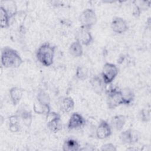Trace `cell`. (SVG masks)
<instances>
[{"instance_id": "1", "label": "cell", "mask_w": 151, "mask_h": 151, "mask_svg": "<svg viewBox=\"0 0 151 151\" xmlns=\"http://www.w3.org/2000/svg\"><path fill=\"white\" fill-rule=\"evenodd\" d=\"M22 60L18 52L9 47H5L1 50V64L5 68H18L22 64Z\"/></svg>"}, {"instance_id": "2", "label": "cell", "mask_w": 151, "mask_h": 151, "mask_svg": "<svg viewBox=\"0 0 151 151\" xmlns=\"http://www.w3.org/2000/svg\"><path fill=\"white\" fill-rule=\"evenodd\" d=\"M55 47L48 43L41 45L38 49L36 54L38 60L46 67L50 66L53 63L55 53Z\"/></svg>"}, {"instance_id": "3", "label": "cell", "mask_w": 151, "mask_h": 151, "mask_svg": "<svg viewBox=\"0 0 151 151\" xmlns=\"http://www.w3.org/2000/svg\"><path fill=\"white\" fill-rule=\"evenodd\" d=\"M107 104L110 109H114L122 104H124L120 90H117L116 88H111L107 90Z\"/></svg>"}, {"instance_id": "4", "label": "cell", "mask_w": 151, "mask_h": 151, "mask_svg": "<svg viewBox=\"0 0 151 151\" xmlns=\"http://www.w3.org/2000/svg\"><path fill=\"white\" fill-rule=\"evenodd\" d=\"M97 21V15L95 11L92 9L87 8L84 10L79 16V21L81 27L89 29L96 24Z\"/></svg>"}, {"instance_id": "5", "label": "cell", "mask_w": 151, "mask_h": 151, "mask_svg": "<svg viewBox=\"0 0 151 151\" xmlns=\"http://www.w3.org/2000/svg\"><path fill=\"white\" fill-rule=\"evenodd\" d=\"M118 74V68L114 64L106 63L103 67L101 76L106 84H110L116 77Z\"/></svg>"}, {"instance_id": "6", "label": "cell", "mask_w": 151, "mask_h": 151, "mask_svg": "<svg viewBox=\"0 0 151 151\" xmlns=\"http://www.w3.org/2000/svg\"><path fill=\"white\" fill-rule=\"evenodd\" d=\"M139 137V132L131 129L123 131L120 134V139L124 144H134L137 142Z\"/></svg>"}, {"instance_id": "7", "label": "cell", "mask_w": 151, "mask_h": 151, "mask_svg": "<svg viewBox=\"0 0 151 151\" xmlns=\"http://www.w3.org/2000/svg\"><path fill=\"white\" fill-rule=\"evenodd\" d=\"M76 40L84 45H88L93 41V37L91 32L89 31V29L82 27L77 32Z\"/></svg>"}, {"instance_id": "8", "label": "cell", "mask_w": 151, "mask_h": 151, "mask_svg": "<svg viewBox=\"0 0 151 151\" xmlns=\"http://www.w3.org/2000/svg\"><path fill=\"white\" fill-rule=\"evenodd\" d=\"M96 136L100 139H104L111 134V128L106 121L103 120L100 122L96 129Z\"/></svg>"}, {"instance_id": "9", "label": "cell", "mask_w": 151, "mask_h": 151, "mask_svg": "<svg viewBox=\"0 0 151 151\" xmlns=\"http://www.w3.org/2000/svg\"><path fill=\"white\" fill-rule=\"evenodd\" d=\"M52 118L47 123L49 130L53 133H57L63 128V123L60 114L56 113H50Z\"/></svg>"}, {"instance_id": "10", "label": "cell", "mask_w": 151, "mask_h": 151, "mask_svg": "<svg viewBox=\"0 0 151 151\" xmlns=\"http://www.w3.org/2000/svg\"><path fill=\"white\" fill-rule=\"evenodd\" d=\"M111 28L116 33L122 34L128 29L126 21L121 17H115L111 22Z\"/></svg>"}, {"instance_id": "11", "label": "cell", "mask_w": 151, "mask_h": 151, "mask_svg": "<svg viewBox=\"0 0 151 151\" xmlns=\"http://www.w3.org/2000/svg\"><path fill=\"white\" fill-rule=\"evenodd\" d=\"M86 123L85 119L78 113H74L71 114L68 122V128L70 130L77 129L83 127Z\"/></svg>"}, {"instance_id": "12", "label": "cell", "mask_w": 151, "mask_h": 151, "mask_svg": "<svg viewBox=\"0 0 151 151\" xmlns=\"http://www.w3.org/2000/svg\"><path fill=\"white\" fill-rule=\"evenodd\" d=\"M90 83L91 85L93 90L97 94L100 95L102 94L104 89V84H105L103 79H101L97 76H95L91 78Z\"/></svg>"}, {"instance_id": "13", "label": "cell", "mask_w": 151, "mask_h": 151, "mask_svg": "<svg viewBox=\"0 0 151 151\" xmlns=\"http://www.w3.org/2000/svg\"><path fill=\"white\" fill-rule=\"evenodd\" d=\"M23 96V90L18 87H13L9 90L10 99L14 105L19 103Z\"/></svg>"}, {"instance_id": "14", "label": "cell", "mask_w": 151, "mask_h": 151, "mask_svg": "<svg viewBox=\"0 0 151 151\" xmlns=\"http://www.w3.org/2000/svg\"><path fill=\"white\" fill-rule=\"evenodd\" d=\"M126 119L124 115L118 114L112 117L111 120V124L117 131L122 130L126 124Z\"/></svg>"}, {"instance_id": "15", "label": "cell", "mask_w": 151, "mask_h": 151, "mask_svg": "<svg viewBox=\"0 0 151 151\" xmlns=\"http://www.w3.org/2000/svg\"><path fill=\"white\" fill-rule=\"evenodd\" d=\"M68 51L69 53L74 57H81L83 53L82 44L78 40H76V41L70 45Z\"/></svg>"}, {"instance_id": "16", "label": "cell", "mask_w": 151, "mask_h": 151, "mask_svg": "<svg viewBox=\"0 0 151 151\" xmlns=\"http://www.w3.org/2000/svg\"><path fill=\"white\" fill-rule=\"evenodd\" d=\"M74 107L73 99L70 97H64L60 103V110L64 113H69L72 111Z\"/></svg>"}, {"instance_id": "17", "label": "cell", "mask_w": 151, "mask_h": 151, "mask_svg": "<svg viewBox=\"0 0 151 151\" xmlns=\"http://www.w3.org/2000/svg\"><path fill=\"white\" fill-rule=\"evenodd\" d=\"M1 27L2 28H8L9 26V19L11 17L6 8L2 5L0 7Z\"/></svg>"}, {"instance_id": "18", "label": "cell", "mask_w": 151, "mask_h": 151, "mask_svg": "<svg viewBox=\"0 0 151 151\" xmlns=\"http://www.w3.org/2000/svg\"><path fill=\"white\" fill-rule=\"evenodd\" d=\"M80 149L78 142L73 139L66 140L63 145V150L64 151H77Z\"/></svg>"}, {"instance_id": "19", "label": "cell", "mask_w": 151, "mask_h": 151, "mask_svg": "<svg viewBox=\"0 0 151 151\" xmlns=\"http://www.w3.org/2000/svg\"><path fill=\"white\" fill-rule=\"evenodd\" d=\"M21 118L25 126L29 127L32 123V115L30 111L25 109H21L19 110V114H17Z\"/></svg>"}, {"instance_id": "20", "label": "cell", "mask_w": 151, "mask_h": 151, "mask_svg": "<svg viewBox=\"0 0 151 151\" xmlns=\"http://www.w3.org/2000/svg\"><path fill=\"white\" fill-rule=\"evenodd\" d=\"M124 101V104H130L134 98V94L132 90L129 88H124L122 90H120Z\"/></svg>"}, {"instance_id": "21", "label": "cell", "mask_w": 151, "mask_h": 151, "mask_svg": "<svg viewBox=\"0 0 151 151\" xmlns=\"http://www.w3.org/2000/svg\"><path fill=\"white\" fill-rule=\"evenodd\" d=\"M19 116L17 115H12L9 117V130L12 132H17L19 130Z\"/></svg>"}, {"instance_id": "22", "label": "cell", "mask_w": 151, "mask_h": 151, "mask_svg": "<svg viewBox=\"0 0 151 151\" xmlns=\"http://www.w3.org/2000/svg\"><path fill=\"white\" fill-rule=\"evenodd\" d=\"M34 110L37 114H42L48 116L51 113L50 105L42 104L37 103L34 105Z\"/></svg>"}, {"instance_id": "23", "label": "cell", "mask_w": 151, "mask_h": 151, "mask_svg": "<svg viewBox=\"0 0 151 151\" xmlns=\"http://www.w3.org/2000/svg\"><path fill=\"white\" fill-rule=\"evenodd\" d=\"M37 100L38 103L45 105H50V97L49 95L43 90H40L37 95Z\"/></svg>"}, {"instance_id": "24", "label": "cell", "mask_w": 151, "mask_h": 151, "mask_svg": "<svg viewBox=\"0 0 151 151\" xmlns=\"http://www.w3.org/2000/svg\"><path fill=\"white\" fill-rule=\"evenodd\" d=\"M76 76L79 80H84L88 77V70L84 67L79 66L77 68Z\"/></svg>"}, {"instance_id": "25", "label": "cell", "mask_w": 151, "mask_h": 151, "mask_svg": "<svg viewBox=\"0 0 151 151\" xmlns=\"http://www.w3.org/2000/svg\"><path fill=\"white\" fill-rule=\"evenodd\" d=\"M101 150H106V151H116L117 150L116 146L112 143H106L102 146Z\"/></svg>"}, {"instance_id": "26", "label": "cell", "mask_w": 151, "mask_h": 151, "mask_svg": "<svg viewBox=\"0 0 151 151\" xmlns=\"http://www.w3.org/2000/svg\"><path fill=\"white\" fill-rule=\"evenodd\" d=\"M140 117L143 122H147L150 119V112L147 110H143L140 113Z\"/></svg>"}]
</instances>
